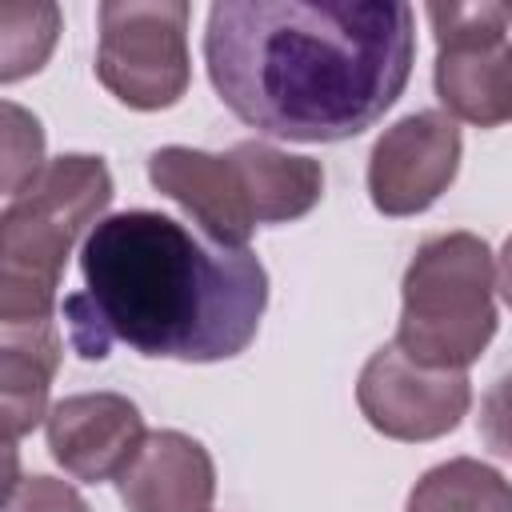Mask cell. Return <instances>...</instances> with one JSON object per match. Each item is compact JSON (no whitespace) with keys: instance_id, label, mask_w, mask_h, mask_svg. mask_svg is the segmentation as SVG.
I'll list each match as a JSON object with an SVG mask.
<instances>
[{"instance_id":"6da1fadb","label":"cell","mask_w":512,"mask_h":512,"mask_svg":"<svg viewBox=\"0 0 512 512\" xmlns=\"http://www.w3.org/2000/svg\"><path fill=\"white\" fill-rule=\"evenodd\" d=\"M204 64L248 128L336 144L368 132L408 88L416 12L400 0H216Z\"/></svg>"},{"instance_id":"7a4b0ae2","label":"cell","mask_w":512,"mask_h":512,"mask_svg":"<svg viewBox=\"0 0 512 512\" xmlns=\"http://www.w3.org/2000/svg\"><path fill=\"white\" fill-rule=\"evenodd\" d=\"M80 276L64 324L84 360H104L116 340L148 360H232L268 308V272L252 248L216 244L152 208L104 216L80 244Z\"/></svg>"},{"instance_id":"3957f363","label":"cell","mask_w":512,"mask_h":512,"mask_svg":"<svg viewBox=\"0 0 512 512\" xmlns=\"http://www.w3.org/2000/svg\"><path fill=\"white\" fill-rule=\"evenodd\" d=\"M112 204V172L100 156L68 152L0 212V324L56 320L60 272L84 232Z\"/></svg>"},{"instance_id":"277c9868","label":"cell","mask_w":512,"mask_h":512,"mask_svg":"<svg viewBox=\"0 0 512 512\" xmlns=\"http://www.w3.org/2000/svg\"><path fill=\"white\" fill-rule=\"evenodd\" d=\"M496 264L476 232H440L416 248L400 280L396 348L444 372H464L496 336Z\"/></svg>"},{"instance_id":"5b68a950","label":"cell","mask_w":512,"mask_h":512,"mask_svg":"<svg viewBox=\"0 0 512 512\" xmlns=\"http://www.w3.org/2000/svg\"><path fill=\"white\" fill-rule=\"evenodd\" d=\"M184 0H104L96 80L108 96L136 112H160L180 104L192 84Z\"/></svg>"},{"instance_id":"8992f818","label":"cell","mask_w":512,"mask_h":512,"mask_svg":"<svg viewBox=\"0 0 512 512\" xmlns=\"http://www.w3.org/2000/svg\"><path fill=\"white\" fill-rule=\"evenodd\" d=\"M436 36L432 84L452 120L496 128L512 120V12L496 0L428 4Z\"/></svg>"},{"instance_id":"52a82bcc","label":"cell","mask_w":512,"mask_h":512,"mask_svg":"<svg viewBox=\"0 0 512 512\" xmlns=\"http://www.w3.org/2000/svg\"><path fill=\"white\" fill-rule=\"evenodd\" d=\"M356 404L380 436L424 444L460 428L472 408V380L468 372L424 368L396 344H384L360 368Z\"/></svg>"},{"instance_id":"ba28073f","label":"cell","mask_w":512,"mask_h":512,"mask_svg":"<svg viewBox=\"0 0 512 512\" xmlns=\"http://www.w3.org/2000/svg\"><path fill=\"white\" fill-rule=\"evenodd\" d=\"M460 128L448 112L424 108L388 124L368 152V196L384 216L432 208L460 172Z\"/></svg>"},{"instance_id":"9c48e42d","label":"cell","mask_w":512,"mask_h":512,"mask_svg":"<svg viewBox=\"0 0 512 512\" xmlns=\"http://www.w3.org/2000/svg\"><path fill=\"white\" fill-rule=\"evenodd\" d=\"M52 460L84 484L116 480L144 444L140 408L120 392H76L48 408L44 420Z\"/></svg>"},{"instance_id":"30bf717a","label":"cell","mask_w":512,"mask_h":512,"mask_svg":"<svg viewBox=\"0 0 512 512\" xmlns=\"http://www.w3.org/2000/svg\"><path fill=\"white\" fill-rule=\"evenodd\" d=\"M148 180L160 196L176 200L208 240L228 248H248L256 232V216L248 208L240 172L228 152L216 156L184 144L156 148L148 156Z\"/></svg>"},{"instance_id":"8fae6325","label":"cell","mask_w":512,"mask_h":512,"mask_svg":"<svg viewBox=\"0 0 512 512\" xmlns=\"http://www.w3.org/2000/svg\"><path fill=\"white\" fill-rule=\"evenodd\" d=\"M128 512H208L216 496V464L208 448L176 428L148 432L116 476Z\"/></svg>"},{"instance_id":"7c38bea8","label":"cell","mask_w":512,"mask_h":512,"mask_svg":"<svg viewBox=\"0 0 512 512\" xmlns=\"http://www.w3.org/2000/svg\"><path fill=\"white\" fill-rule=\"evenodd\" d=\"M64 336L56 320L36 324H0V404L8 448L48 420V388L60 368Z\"/></svg>"},{"instance_id":"4fadbf2b","label":"cell","mask_w":512,"mask_h":512,"mask_svg":"<svg viewBox=\"0 0 512 512\" xmlns=\"http://www.w3.org/2000/svg\"><path fill=\"white\" fill-rule=\"evenodd\" d=\"M228 156L240 172L256 224H292L324 196V168L312 156H292L264 140H240Z\"/></svg>"},{"instance_id":"5bb4252c","label":"cell","mask_w":512,"mask_h":512,"mask_svg":"<svg viewBox=\"0 0 512 512\" xmlns=\"http://www.w3.org/2000/svg\"><path fill=\"white\" fill-rule=\"evenodd\" d=\"M404 512H512V480L484 460L452 456L412 484Z\"/></svg>"},{"instance_id":"9a60e30c","label":"cell","mask_w":512,"mask_h":512,"mask_svg":"<svg viewBox=\"0 0 512 512\" xmlns=\"http://www.w3.org/2000/svg\"><path fill=\"white\" fill-rule=\"evenodd\" d=\"M60 32L56 4H0V80L40 72Z\"/></svg>"},{"instance_id":"2e32d148","label":"cell","mask_w":512,"mask_h":512,"mask_svg":"<svg viewBox=\"0 0 512 512\" xmlns=\"http://www.w3.org/2000/svg\"><path fill=\"white\" fill-rule=\"evenodd\" d=\"M44 128L32 112L4 100V196H20L44 172Z\"/></svg>"},{"instance_id":"e0dca14e","label":"cell","mask_w":512,"mask_h":512,"mask_svg":"<svg viewBox=\"0 0 512 512\" xmlns=\"http://www.w3.org/2000/svg\"><path fill=\"white\" fill-rule=\"evenodd\" d=\"M4 512H92V508L84 504V496L68 480L36 472V476H24V480L8 484Z\"/></svg>"},{"instance_id":"ac0fdd59","label":"cell","mask_w":512,"mask_h":512,"mask_svg":"<svg viewBox=\"0 0 512 512\" xmlns=\"http://www.w3.org/2000/svg\"><path fill=\"white\" fill-rule=\"evenodd\" d=\"M476 420H480V436L488 452H496L500 460H512V372L492 380V388L480 400Z\"/></svg>"},{"instance_id":"d6986e66","label":"cell","mask_w":512,"mask_h":512,"mask_svg":"<svg viewBox=\"0 0 512 512\" xmlns=\"http://www.w3.org/2000/svg\"><path fill=\"white\" fill-rule=\"evenodd\" d=\"M496 292H500V300L512 308V236L504 240V248H500V256H496Z\"/></svg>"},{"instance_id":"ffe728a7","label":"cell","mask_w":512,"mask_h":512,"mask_svg":"<svg viewBox=\"0 0 512 512\" xmlns=\"http://www.w3.org/2000/svg\"><path fill=\"white\" fill-rule=\"evenodd\" d=\"M508 12H512V4H508Z\"/></svg>"}]
</instances>
